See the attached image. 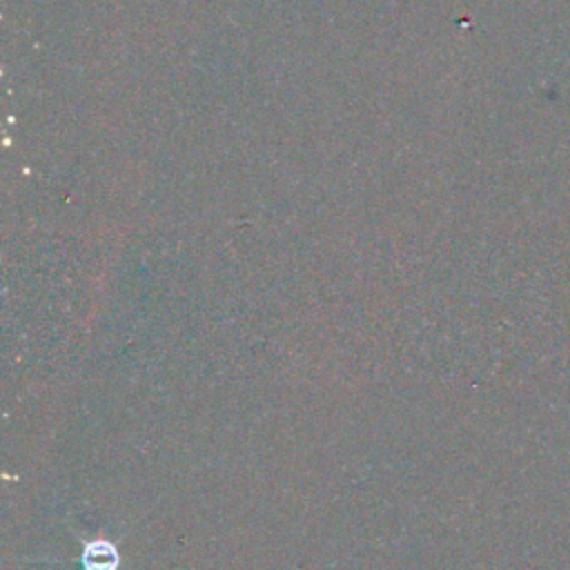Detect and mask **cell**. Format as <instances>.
Instances as JSON below:
<instances>
[{"label": "cell", "instance_id": "1", "mask_svg": "<svg viewBox=\"0 0 570 570\" xmlns=\"http://www.w3.org/2000/svg\"><path fill=\"white\" fill-rule=\"evenodd\" d=\"M82 561H85V570H116L118 554L111 543L94 541L85 548Z\"/></svg>", "mask_w": 570, "mask_h": 570}]
</instances>
